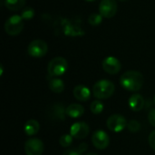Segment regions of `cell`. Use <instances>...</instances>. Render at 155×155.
<instances>
[{"label":"cell","instance_id":"ba28073f","mask_svg":"<svg viewBox=\"0 0 155 155\" xmlns=\"http://www.w3.org/2000/svg\"><path fill=\"white\" fill-rule=\"evenodd\" d=\"M92 143L96 149L104 150L109 146L110 137L104 131L98 130L94 133L92 136Z\"/></svg>","mask_w":155,"mask_h":155},{"label":"cell","instance_id":"7a4b0ae2","mask_svg":"<svg viewBox=\"0 0 155 155\" xmlns=\"http://www.w3.org/2000/svg\"><path fill=\"white\" fill-rule=\"evenodd\" d=\"M115 86L113 82L109 80H100L93 86V94L99 100L110 98L114 93Z\"/></svg>","mask_w":155,"mask_h":155},{"label":"cell","instance_id":"d4e9b609","mask_svg":"<svg viewBox=\"0 0 155 155\" xmlns=\"http://www.w3.org/2000/svg\"><path fill=\"white\" fill-rule=\"evenodd\" d=\"M148 120L150 122V124L155 127V109H153L150 111L149 114H148Z\"/></svg>","mask_w":155,"mask_h":155},{"label":"cell","instance_id":"cb8c5ba5","mask_svg":"<svg viewBox=\"0 0 155 155\" xmlns=\"http://www.w3.org/2000/svg\"><path fill=\"white\" fill-rule=\"evenodd\" d=\"M127 128L131 133H137L141 130V124L136 121V120H131L128 124H127Z\"/></svg>","mask_w":155,"mask_h":155},{"label":"cell","instance_id":"5bb4252c","mask_svg":"<svg viewBox=\"0 0 155 155\" xmlns=\"http://www.w3.org/2000/svg\"><path fill=\"white\" fill-rule=\"evenodd\" d=\"M129 107L134 112H140L144 107V99L139 94H133L128 101Z\"/></svg>","mask_w":155,"mask_h":155},{"label":"cell","instance_id":"44dd1931","mask_svg":"<svg viewBox=\"0 0 155 155\" xmlns=\"http://www.w3.org/2000/svg\"><path fill=\"white\" fill-rule=\"evenodd\" d=\"M73 136L69 134H64L60 137L59 139V143L62 147L64 148H67V147H70L71 144L73 143Z\"/></svg>","mask_w":155,"mask_h":155},{"label":"cell","instance_id":"52a82bcc","mask_svg":"<svg viewBox=\"0 0 155 155\" xmlns=\"http://www.w3.org/2000/svg\"><path fill=\"white\" fill-rule=\"evenodd\" d=\"M117 3L115 0H102L99 5V13L103 17L112 18L116 15Z\"/></svg>","mask_w":155,"mask_h":155},{"label":"cell","instance_id":"83f0119b","mask_svg":"<svg viewBox=\"0 0 155 155\" xmlns=\"http://www.w3.org/2000/svg\"><path fill=\"white\" fill-rule=\"evenodd\" d=\"M87 148H88V144L86 143H80L77 147H76V149L83 154L84 153H85V151L87 150Z\"/></svg>","mask_w":155,"mask_h":155},{"label":"cell","instance_id":"f1b7e54d","mask_svg":"<svg viewBox=\"0 0 155 155\" xmlns=\"http://www.w3.org/2000/svg\"><path fill=\"white\" fill-rule=\"evenodd\" d=\"M86 155H98L97 153H87Z\"/></svg>","mask_w":155,"mask_h":155},{"label":"cell","instance_id":"8fae6325","mask_svg":"<svg viewBox=\"0 0 155 155\" xmlns=\"http://www.w3.org/2000/svg\"><path fill=\"white\" fill-rule=\"evenodd\" d=\"M103 69L109 74H116L120 72L122 64L120 61L114 56H108L104 59L102 63Z\"/></svg>","mask_w":155,"mask_h":155},{"label":"cell","instance_id":"3957f363","mask_svg":"<svg viewBox=\"0 0 155 155\" xmlns=\"http://www.w3.org/2000/svg\"><path fill=\"white\" fill-rule=\"evenodd\" d=\"M68 68L67 61L61 56H57L53 58L47 66L48 74L52 77H58L63 75Z\"/></svg>","mask_w":155,"mask_h":155},{"label":"cell","instance_id":"e0dca14e","mask_svg":"<svg viewBox=\"0 0 155 155\" xmlns=\"http://www.w3.org/2000/svg\"><path fill=\"white\" fill-rule=\"evenodd\" d=\"M39 129H40L39 123L34 119L28 120L24 126V132L28 136H33V135L36 134L38 133Z\"/></svg>","mask_w":155,"mask_h":155},{"label":"cell","instance_id":"9c48e42d","mask_svg":"<svg viewBox=\"0 0 155 155\" xmlns=\"http://www.w3.org/2000/svg\"><path fill=\"white\" fill-rule=\"evenodd\" d=\"M25 152L26 155H42L44 153V143L38 138H32L25 143Z\"/></svg>","mask_w":155,"mask_h":155},{"label":"cell","instance_id":"1f68e13d","mask_svg":"<svg viewBox=\"0 0 155 155\" xmlns=\"http://www.w3.org/2000/svg\"><path fill=\"white\" fill-rule=\"evenodd\" d=\"M153 102H154V104H155V96H154V99H153Z\"/></svg>","mask_w":155,"mask_h":155},{"label":"cell","instance_id":"6da1fadb","mask_svg":"<svg viewBox=\"0 0 155 155\" xmlns=\"http://www.w3.org/2000/svg\"><path fill=\"white\" fill-rule=\"evenodd\" d=\"M144 83L143 75L134 70L125 72L120 78V84L129 92H137L142 89Z\"/></svg>","mask_w":155,"mask_h":155},{"label":"cell","instance_id":"30bf717a","mask_svg":"<svg viewBox=\"0 0 155 155\" xmlns=\"http://www.w3.org/2000/svg\"><path fill=\"white\" fill-rule=\"evenodd\" d=\"M89 125L84 122H76L70 128V134L78 140H83L89 134Z\"/></svg>","mask_w":155,"mask_h":155},{"label":"cell","instance_id":"d6986e66","mask_svg":"<svg viewBox=\"0 0 155 155\" xmlns=\"http://www.w3.org/2000/svg\"><path fill=\"white\" fill-rule=\"evenodd\" d=\"M25 0H5V5L11 11L22 10L25 7Z\"/></svg>","mask_w":155,"mask_h":155},{"label":"cell","instance_id":"ffe728a7","mask_svg":"<svg viewBox=\"0 0 155 155\" xmlns=\"http://www.w3.org/2000/svg\"><path fill=\"white\" fill-rule=\"evenodd\" d=\"M90 110L94 114H100L104 111V104L99 100H95L91 104Z\"/></svg>","mask_w":155,"mask_h":155},{"label":"cell","instance_id":"8992f818","mask_svg":"<svg viewBox=\"0 0 155 155\" xmlns=\"http://www.w3.org/2000/svg\"><path fill=\"white\" fill-rule=\"evenodd\" d=\"M127 124L126 119L120 114H113L106 121L107 128L114 133H120L124 131L127 127Z\"/></svg>","mask_w":155,"mask_h":155},{"label":"cell","instance_id":"5b68a950","mask_svg":"<svg viewBox=\"0 0 155 155\" xmlns=\"http://www.w3.org/2000/svg\"><path fill=\"white\" fill-rule=\"evenodd\" d=\"M48 51L47 44L41 39L32 41L27 47V53L30 56L35 58H41L46 54Z\"/></svg>","mask_w":155,"mask_h":155},{"label":"cell","instance_id":"7402d4cb","mask_svg":"<svg viewBox=\"0 0 155 155\" xmlns=\"http://www.w3.org/2000/svg\"><path fill=\"white\" fill-rule=\"evenodd\" d=\"M20 15L22 16V18L24 20H30L35 15V10L31 6H25L22 9V12H21Z\"/></svg>","mask_w":155,"mask_h":155},{"label":"cell","instance_id":"4fadbf2b","mask_svg":"<svg viewBox=\"0 0 155 155\" xmlns=\"http://www.w3.org/2000/svg\"><path fill=\"white\" fill-rule=\"evenodd\" d=\"M74 96L76 100L80 102H86L91 97V91L88 87L83 84L76 85L73 91Z\"/></svg>","mask_w":155,"mask_h":155},{"label":"cell","instance_id":"4316f807","mask_svg":"<svg viewBox=\"0 0 155 155\" xmlns=\"http://www.w3.org/2000/svg\"><path fill=\"white\" fill-rule=\"evenodd\" d=\"M63 155H82V153L76 148H74V149H67V150H65L64 152Z\"/></svg>","mask_w":155,"mask_h":155},{"label":"cell","instance_id":"4dcf8cb0","mask_svg":"<svg viewBox=\"0 0 155 155\" xmlns=\"http://www.w3.org/2000/svg\"><path fill=\"white\" fill-rule=\"evenodd\" d=\"M85 1H87V2H94V1H96V0H85Z\"/></svg>","mask_w":155,"mask_h":155},{"label":"cell","instance_id":"277c9868","mask_svg":"<svg viewBox=\"0 0 155 155\" xmlns=\"http://www.w3.org/2000/svg\"><path fill=\"white\" fill-rule=\"evenodd\" d=\"M5 31L7 35L15 36L19 35L24 28V19L19 15H15L6 19L5 23Z\"/></svg>","mask_w":155,"mask_h":155},{"label":"cell","instance_id":"484cf974","mask_svg":"<svg viewBox=\"0 0 155 155\" xmlns=\"http://www.w3.org/2000/svg\"><path fill=\"white\" fill-rule=\"evenodd\" d=\"M149 144H150V146L155 151V130L154 131H153L151 134H150V135H149Z\"/></svg>","mask_w":155,"mask_h":155},{"label":"cell","instance_id":"603a6c76","mask_svg":"<svg viewBox=\"0 0 155 155\" xmlns=\"http://www.w3.org/2000/svg\"><path fill=\"white\" fill-rule=\"evenodd\" d=\"M103 16L100 13H93L88 17V23L92 25H98L102 23Z\"/></svg>","mask_w":155,"mask_h":155},{"label":"cell","instance_id":"2e32d148","mask_svg":"<svg viewBox=\"0 0 155 155\" xmlns=\"http://www.w3.org/2000/svg\"><path fill=\"white\" fill-rule=\"evenodd\" d=\"M64 34L68 36H78L83 35L84 34V31H82V28L74 24H72L71 22L67 21L65 25H64Z\"/></svg>","mask_w":155,"mask_h":155},{"label":"cell","instance_id":"7c38bea8","mask_svg":"<svg viewBox=\"0 0 155 155\" xmlns=\"http://www.w3.org/2000/svg\"><path fill=\"white\" fill-rule=\"evenodd\" d=\"M66 108L61 103H55L50 107V111H48L49 118H52L54 121H64L65 119Z\"/></svg>","mask_w":155,"mask_h":155},{"label":"cell","instance_id":"d6a6232c","mask_svg":"<svg viewBox=\"0 0 155 155\" xmlns=\"http://www.w3.org/2000/svg\"><path fill=\"white\" fill-rule=\"evenodd\" d=\"M120 1H126V0H120Z\"/></svg>","mask_w":155,"mask_h":155},{"label":"cell","instance_id":"9a60e30c","mask_svg":"<svg viewBox=\"0 0 155 155\" xmlns=\"http://www.w3.org/2000/svg\"><path fill=\"white\" fill-rule=\"evenodd\" d=\"M84 113V108L78 104H72L66 107V114L74 119L81 117Z\"/></svg>","mask_w":155,"mask_h":155},{"label":"cell","instance_id":"f546056e","mask_svg":"<svg viewBox=\"0 0 155 155\" xmlns=\"http://www.w3.org/2000/svg\"><path fill=\"white\" fill-rule=\"evenodd\" d=\"M3 74V65H1V73H0V75Z\"/></svg>","mask_w":155,"mask_h":155},{"label":"cell","instance_id":"ac0fdd59","mask_svg":"<svg viewBox=\"0 0 155 155\" xmlns=\"http://www.w3.org/2000/svg\"><path fill=\"white\" fill-rule=\"evenodd\" d=\"M49 89L55 94H60L64 90V83L58 77H53L49 81Z\"/></svg>","mask_w":155,"mask_h":155}]
</instances>
